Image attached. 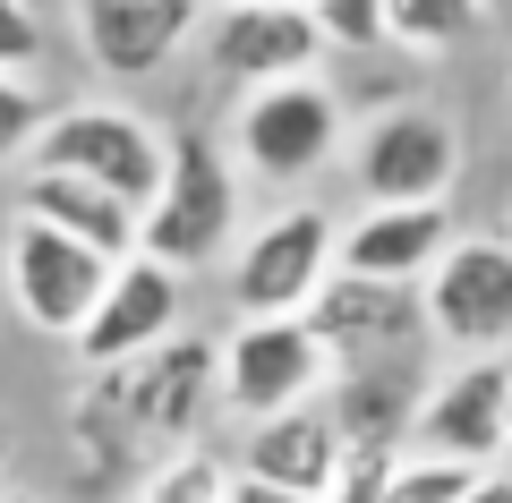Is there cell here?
I'll return each mask as SVG.
<instances>
[{"instance_id": "1", "label": "cell", "mask_w": 512, "mask_h": 503, "mask_svg": "<svg viewBox=\"0 0 512 503\" xmlns=\"http://www.w3.org/2000/svg\"><path fill=\"white\" fill-rule=\"evenodd\" d=\"M222 410V350L180 333V342L146 350L128 367H103V376L77 384L69 401V435H77V469L86 478H154L180 452H205V418Z\"/></svg>"}, {"instance_id": "2", "label": "cell", "mask_w": 512, "mask_h": 503, "mask_svg": "<svg viewBox=\"0 0 512 503\" xmlns=\"http://www.w3.org/2000/svg\"><path fill=\"white\" fill-rule=\"evenodd\" d=\"M26 171L94 180V188H111L120 205H137V222H146V205L163 197V171H171V137L154 120H137V111H120V103H69V111L43 120Z\"/></svg>"}, {"instance_id": "3", "label": "cell", "mask_w": 512, "mask_h": 503, "mask_svg": "<svg viewBox=\"0 0 512 503\" xmlns=\"http://www.w3.org/2000/svg\"><path fill=\"white\" fill-rule=\"evenodd\" d=\"M231 231H239L231 162H222V145L205 137V128H180V137H171L163 197L137 222V256H154V265H171V273H197V265H214V256L231 248Z\"/></svg>"}, {"instance_id": "4", "label": "cell", "mask_w": 512, "mask_h": 503, "mask_svg": "<svg viewBox=\"0 0 512 503\" xmlns=\"http://www.w3.org/2000/svg\"><path fill=\"white\" fill-rule=\"evenodd\" d=\"M342 265V222L325 205H282L274 222H256L248 248L231 256V307L239 324L256 316H308V299Z\"/></svg>"}, {"instance_id": "5", "label": "cell", "mask_w": 512, "mask_h": 503, "mask_svg": "<svg viewBox=\"0 0 512 503\" xmlns=\"http://www.w3.org/2000/svg\"><path fill=\"white\" fill-rule=\"evenodd\" d=\"M325 384H333V350L316 342L308 316H256L222 342V410L248 427L325 401Z\"/></svg>"}, {"instance_id": "6", "label": "cell", "mask_w": 512, "mask_h": 503, "mask_svg": "<svg viewBox=\"0 0 512 503\" xmlns=\"http://www.w3.org/2000/svg\"><path fill=\"white\" fill-rule=\"evenodd\" d=\"M0 282H9V307H18L35 333L77 342V333H86V316L103 307L111 265H103L94 248H77L69 231L18 214V222H9V248H0Z\"/></svg>"}, {"instance_id": "7", "label": "cell", "mask_w": 512, "mask_h": 503, "mask_svg": "<svg viewBox=\"0 0 512 503\" xmlns=\"http://www.w3.org/2000/svg\"><path fill=\"white\" fill-rule=\"evenodd\" d=\"M342 145V94L325 77H291V86H256L231 120V154L256 180H308Z\"/></svg>"}, {"instance_id": "8", "label": "cell", "mask_w": 512, "mask_h": 503, "mask_svg": "<svg viewBox=\"0 0 512 503\" xmlns=\"http://www.w3.org/2000/svg\"><path fill=\"white\" fill-rule=\"evenodd\" d=\"M316 342L333 350V376L342 367H376V359H419L427 342V299L410 282H367V273H342L308 299Z\"/></svg>"}, {"instance_id": "9", "label": "cell", "mask_w": 512, "mask_h": 503, "mask_svg": "<svg viewBox=\"0 0 512 503\" xmlns=\"http://www.w3.org/2000/svg\"><path fill=\"white\" fill-rule=\"evenodd\" d=\"M427 333L478 359H504L512 342V239H453L444 265L419 282Z\"/></svg>"}, {"instance_id": "10", "label": "cell", "mask_w": 512, "mask_h": 503, "mask_svg": "<svg viewBox=\"0 0 512 503\" xmlns=\"http://www.w3.org/2000/svg\"><path fill=\"white\" fill-rule=\"evenodd\" d=\"M461 180V137L444 111L393 103L376 111V128L359 137V188L367 205H444Z\"/></svg>"}, {"instance_id": "11", "label": "cell", "mask_w": 512, "mask_h": 503, "mask_svg": "<svg viewBox=\"0 0 512 503\" xmlns=\"http://www.w3.org/2000/svg\"><path fill=\"white\" fill-rule=\"evenodd\" d=\"M180 307H188V273L154 265V256L111 265L103 307H94L86 333H77V367H86V376H103V367H128V359H146V350L180 342Z\"/></svg>"}, {"instance_id": "12", "label": "cell", "mask_w": 512, "mask_h": 503, "mask_svg": "<svg viewBox=\"0 0 512 503\" xmlns=\"http://www.w3.org/2000/svg\"><path fill=\"white\" fill-rule=\"evenodd\" d=\"M325 26H316V9H299V0H239V9H222L214 26H205V60H214V77H231V86H291V77H316V60H325Z\"/></svg>"}, {"instance_id": "13", "label": "cell", "mask_w": 512, "mask_h": 503, "mask_svg": "<svg viewBox=\"0 0 512 503\" xmlns=\"http://www.w3.org/2000/svg\"><path fill=\"white\" fill-rule=\"evenodd\" d=\"M504 393H512V367H504V359L453 367V376L427 393L410 452H427V461H461V469H504V452H512V410H504Z\"/></svg>"}, {"instance_id": "14", "label": "cell", "mask_w": 512, "mask_h": 503, "mask_svg": "<svg viewBox=\"0 0 512 503\" xmlns=\"http://www.w3.org/2000/svg\"><path fill=\"white\" fill-rule=\"evenodd\" d=\"M197 18H205V0H77V52L103 77L137 86V77L180 60V43L197 35Z\"/></svg>"}, {"instance_id": "15", "label": "cell", "mask_w": 512, "mask_h": 503, "mask_svg": "<svg viewBox=\"0 0 512 503\" xmlns=\"http://www.w3.org/2000/svg\"><path fill=\"white\" fill-rule=\"evenodd\" d=\"M342 427L325 418V401H308V410H282V418H256V427H239V452L231 469L256 486H282V495H333V478H342Z\"/></svg>"}, {"instance_id": "16", "label": "cell", "mask_w": 512, "mask_h": 503, "mask_svg": "<svg viewBox=\"0 0 512 503\" xmlns=\"http://www.w3.org/2000/svg\"><path fill=\"white\" fill-rule=\"evenodd\" d=\"M453 239H461L453 205H367V214L342 231V273H367V282H410V290H419L427 273L444 265Z\"/></svg>"}, {"instance_id": "17", "label": "cell", "mask_w": 512, "mask_h": 503, "mask_svg": "<svg viewBox=\"0 0 512 503\" xmlns=\"http://www.w3.org/2000/svg\"><path fill=\"white\" fill-rule=\"evenodd\" d=\"M427 410V376L419 359H376V367H342L325 384V418L342 427V444H376V452H410Z\"/></svg>"}, {"instance_id": "18", "label": "cell", "mask_w": 512, "mask_h": 503, "mask_svg": "<svg viewBox=\"0 0 512 503\" xmlns=\"http://www.w3.org/2000/svg\"><path fill=\"white\" fill-rule=\"evenodd\" d=\"M18 214L69 231L77 248H94L103 265H128V256H137V205H120L94 180H69V171H26L18 180Z\"/></svg>"}, {"instance_id": "19", "label": "cell", "mask_w": 512, "mask_h": 503, "mask_svg": "<svg viewBox=\"0 0 512 503\" xmlns=\"http://www.w3.org/2000/svg\"><path fill=\"white\" fill-rule=\"evenodd\" d=\"M487 0H384V43L393 52H461L478 35Z\"/></svg>"}, {"instance_id": "20", "label": "cell", "mask_w": 512, "mask_h": 503, "mask_svg": "<svg viewBox=\"0 0 512 503\" xmlns=\"http://www.w3.org/2000/svg\"><path fill=\"white\" fill-rule=\"evenodd\" d=\"M222 495H231V461H214V452H180L137 486V503H222Z\"/></svg>"}, {"instance_id": "21", "label": "cell", "mask_w": 512, "mask_h": 503, "mask_svg": "<svg viewBox=\"0 0 512 503\" xmlns=\"http://www.w3.org/2000/svg\"><path fill=\"white\" fill-rule=\"evenodd\" d=\"M410 452H376V444H350L342 452V478H333L325 503H393V478H402Z\"/></svg>"}, {"instance_id": "22", "label": "cell", "mask_w": 512, "mask_h": 503, "mask_svg": "<svg viewBox=\"0 0 512 503\" xmlns=\"http://www.w3.org/2000/svg\"><path fill=\"white\" fill-rule=\"evenodd\" d=\"M43 120H52V103H43L35 77H0V162H9V154H35Z\"/></svg>"}, {"instance_id": "23", "label": "cell", "mask_w": 512, "mask_h": 503, "mask_svg": "<svg viewBox=\"0 0 512 503\" xmlns=\"http://www.w3.org/2000/svg\"><path fill=\"white\" fill-rule=\"evenodd\" d=\"M478 478H487V469H461V461H427V452H410L402 478H393V503H461Z\"/></svg>"}, {"instance_id": "24", "label": "cell", "mask_w": 512, "mask_h": 503, "mask_svg": "<svg viewBox=\"0 0 512 503\" xmlns=\"http://www.w3.org/2000/svg\"><path fill=\"white\" fill-rule=\"evenodd\" d=\"M333 52H384V0H316Z\"/></svg>"}, {"instance_id": "25", "label": "cell", "mask_w": 512, "mask_h": 503, "mask_svg": "<svg viewBox=\"0 0 512 503\" xmlns=\"http://www.w3.org/2000/svg\"><path fill=\"white\" fill-rule=\"evenodd\" d=\"M43 69V26L26 0H0V77H35Z\"/></svg>"}, {"instance_id": "26", "label": "cell", "mask_w": 512, "mask_h": 503, "mask_svg": "<svg viewBox=\"0 0 512 503\" xmlns=\"http://www.w3.org/2000/svg\"><path fill=\"white\" fill-rule=\"evenodd\" d=\"M222 503H316V495H282V486H256V478L231 469V495H222Z\"/></svg>"}, {"instance_id": "27", "label": "cell", "mask_w": 512, "mask_h": 503, "mask_svg": "<svg viewBox=\"0 0 512 503\" xmlns=\"http://www.w3.org/2000/svg\"><path fill=\"white\" fill-rule=\"evenodd\" d=\"M461 503H512V469H487V478H478Z\"/></svg>"}, {"instance_id": "28", "label": "cell", "mask_w": 512, "mask_h": 503, "mask_svg": "<svg viewBox=\"0 0 512 503\" xmlns=\"http://www.w3.org/2000/svg\"><path fill=\"white\" fill-rule=\"evenodd\" d=\"M0 503H43V495H18V486H0Z\"/></svg>"}, {"instance_id": "29", "label": "cell", "mask_w": 512, "mask_h": 503, "mask_svg": "<svg viewBox=\"0 0 512 503\" xmlns=\"http://www.w3.org/2000/svg\"><path fill=\"white\" fill-rule=\"evenodd\" d=\"M504 367H512V350H504ZM504 410H512V393H504Z\"/></svg>"}, {"instance_id": "30", "label": "cell", "mask_w": 512, "mask_h": 503, "mask_svg": "<svg viewBox=\"0 0 512 503\" xmlns=\"http://www.w3.org/2000/svg\"><path fill=\"white\" fill-rule=\"evenodd\" d=\"M299 9H316V0H299Z\"/></svg>"}, {"instance_id": "31", "label": "cell", "mask_w": 512, "mask_h": 503, "mask_svg": "<svg viewBox=\"0 0 512 503\" xmlns=\"http://www.w3.org/2000/svg\"><path fill=\"white\" fill-rule=\"evenodd\" d=\"M222 9H239V0H222Z\"/></svg>"}]
</instances>
